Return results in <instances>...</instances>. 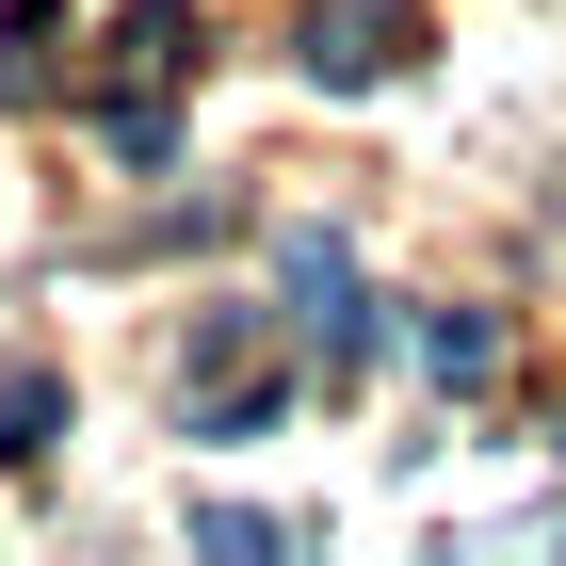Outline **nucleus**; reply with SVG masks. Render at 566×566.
I'll return each instance as SVG.
<instances>
[{
    "mask_svg": "<svg viewBox=\"0 0 566 566\" xmlns=\"http://www.w3.org/2000/svg\"><path fill=\"white\" fill-rule=\"evenodd\" d=\"M405 49H421V0H307V17H292V65H307V82H324V97H356V82H389Z\"/></svg>",
    "mask_w": 566,
    "mask_h": 566,
    "instance_id": "nucleus-1",
    "label": "nucleus"
},
{
    "mask_svg": "<svg viewBox=\"0 0 566 566\" xmlns=\"http://www.w3.org/2000/svg\"><path fill=\"white\" fill-rule=\"evenodd\" d=\"M49 437H65V373L17 356V373H0V470H49Z\"/></svg>",
    "mask_w": 566,
    "mask_h": 566,
    "instance_id": "nucleus-2",
    "label": "nucleus"
},
{
    "mask_svg": "<svg viewBox=\"0 0 566 566\" xmlns=\"http://www.w3.org/2000/svg\"><path fill=\"white\" fill-rule=\"evenodd\" d=\"M421 356H437V373H453V389H470L485 356H502V324H485V307H437V324H421Z\"/></svg>",
    "mask_w": 566,
    "mask_h": 566,
    "instance_id": "nucleus-3",
    "label": "nucleus"
}]
</instances>
